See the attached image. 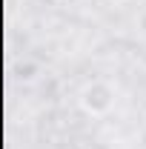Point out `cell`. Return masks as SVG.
I'll return each instance as SVG.
<instances>
[{
	"label": "cell",
	"instance_id": "cell-1",
	"mask_svg": "<svg viewBox=\"0 0 146 149\" xmlns=\"http://www.w3.org/2000/svg\"><path fill=\"white\" fill-rule=\"evenodd\" d=\"M80 106L89 112V115H106V112L115 106V89H112L109 83L95 80V83H89V86L83 89Z\"/></svg>",
	"mask_w": 146,
	"mask_h": 149
}]
</instances>
